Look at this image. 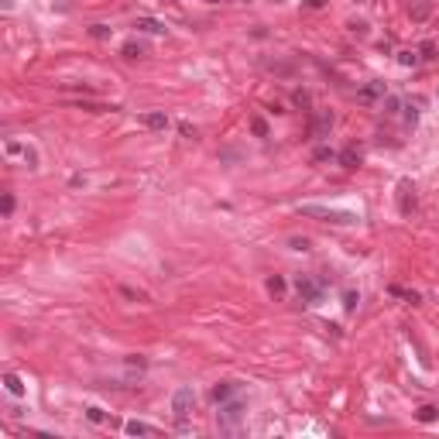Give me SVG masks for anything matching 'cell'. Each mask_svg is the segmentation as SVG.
<instances>
[{"label":"cell","instance_id":"obj_3","mask_svg":"<svg viewBox=\"0 0 439 439\" xmlns=\"http://www.w3.org/2000/svg\"><path fill=\"white\" fill-rule=\"evenodd\" d=\"M192 408H196V391H192L189 384H182L172 395V412H175V419H179V429H186V419L192 415Z\"/></svg>","mask_w":439,"mask_h":439},{"label":"cell","instance_id":"obj_15","mask_svg":"<svg viewBox=\"0 0 439 439\" xmlns=\"http://www.w3.org/2000/svg\"><path fill=\"white\" fill-rule=\"evenodd\" d=\"M268 292L282 299V295H285V278H278V275H271V278H268Z\"/></svg>","mask_w":439,"mask_h":439},{"label":"cell","instance_id":"obj_19","mask_svg":"<svg viewBox=\"0 0 439 439\" xmlns=\"http://www.w3.org/2000/svg\"><path fill=\"white\" fill-rule=\"evenodd\" d=\"M398 110H401L398 96H384V114H398Z\"/></svg>","mask_w":439,"mask_h":439},{"label":"cell","instance_id":"obj_27","mask_svg":"<svg viewBox=\"0 0 439 439\" xmlns=\"http://www.w3.org/2000/svg\"><path fill=\"white\" fill-rule=\"evenodd\" d=\"M415 120H419V110H415V107H405V124L415 127Z\"/></svg>","mask_w":439,"mask_h":439},{"label":"cell","instance_id":"obj_14","mask_svg":"<svg viewBox=\"0 0 439 439\" xmlns=\"http://www.w3.org/2000/svg\"><path fill=\"white\" fill-rule=\"evenodd\" d=\"M4 388H7L11 395H24V384H21L18 374H4Z\"/></svg>","mask_w":439,"mask_h":439},{"label":"cell","instance_id":"obj_12","mask_svg":"<svg viewBox=\"0 0 439 439\" xmlns=\"http://www.w3.org/2000/svg\"><path fill=\"white\" fill-rule=\"evenodd\" d=\"M336 161H340L343 168H357V165H361V151H357V148H346V151L336 154Z\"/></svg>","mask_w":439,"mask_h":439},{"label":"cell","instance_id":"obj_18","mask_svg":"<svg viewBox=\"0 0 439 439\" xmlns=\"http://www.w3.org/2000/svg\"><path fill=\"white\" fill-rule=\"evenodd\" d=\"M429 11H432V7H429V0H419V4L412 7V18H415V21H425V18H429Z\"/></svg>","mask_w":439,"mask_h":439},{"label":"cell","instance_id":"obj_24","mask_svg":"<svg viewBox=\"0 0 439 439\" xmlns=\"http://www.w3.org/2000/svg\"><path fill=\"white\" fill-rule=\"evenodd\" d=\"M90 35H93V38H110V28H107V24H93Z\"/></svg>","mask_w":439,"mask_h":439},{"label":"cell","instance_id":"obj_1","mask_svg":"<svg viewBox=\"0 0 439 439\" xmlns=\"http://www.w3.org/2000/svg\"><path fill=\"white\" fill-rule=\"evenodd\" d=\"M240 422H244V401H223L220 405V412H216V425H220V432H227V436H237L240 432Z\"/></svg>","mask_w":439,"mask_h":439},{"label":"cell","instance_id":"obj_28","mask_svg":"<svg viewBox=\"0 0 439 439\" xmlns=\"http://www.w3.org/2000/svg\"><path fill=\"white\" fill-rule=\"evenodd\" d=\"M398 62H401V65H415V62H419V55H415V52H401Z\"/></svg>","mask_w":439,"mask_h":439},{"label":"cell","instance_id":"obj_29","mask_svg":"<svg viewBox=\"0 0 439 439\" xmlns=\"http://www.w3.org/2000/svg\"><path fill=\"white\" fill-rule=\"evenodd\" d=\"M288 244H292L295 250H309V240H306V237H292Z\"/></svg>","mask_w":439,"mask_h":439},{"label":"cell","instance_id":"obj_25","mask_svg":"<svg viewBox=\"0 0 439 439\" xmlns=\"http://www.w3.org/2000/svg\"><path fill=\"white\" fill-rule=\"evenodd\" d=\"M419 52H422V58H436V45H432V41H422Z\"/></svg>","mask_w":439,"mask_h":439},{"label":"cell","instance_id":"obj_22","mask_svg":"<svg viewBox=\"0 0 439 439\" xmlns=\"http://www.w3.org/2000/svg\"><path fill=\"white\" fill-rule=\"evenodd\" d=\"M0 213H4V216H11V213H14V196H11V192H4V203H0Z\"/></svg>","mask_w":439,"mask_h":439},{"label":"cell","instance_id":"obj_11","mask_svg":"<svg viewBox=\"0 0 439 439\" xmlns=\"http://www.w3.org/2000/svg\"><path fill=\"white\" fill-rule=\"evenodd\" d=\"M124 432H127V436H154L158 429H154V425H148V422L131 419V422H124Z\"/></svg>","mask_w":439,"mask_h":439},{"label":"cell","instance_id":"obj_4","mask_svg":"<svg viewBox=\"0 0 439 439\" xmlns=\"http://www.w3.org/2000/svg\"><path fill=\"white\" fill-rule=\"evenodd\" d=\"M295 288H299V295H302V302H306V306H316V302H319V299H323V282H319V278H309V275H299V278H295Z\"/></svg>","mask_w":439,"mask_h":439},{"label":"cell","instance_id":"obj_5","mask_svg":"<svg viewBox=\"0 0 439 439\" xmlns=\"http://www.w3.org/2000/svg\"><path fill=\"white\" fill-rule=\"evenodd\" d=\"M333 131V114L326 110V114H316L312 117V124H309V137H316V141H326Z\"/></svg>","mask_w":439,"mask_h":439},{"label":"cell","instance_id":"obj_10","mask_svg":"<svg viewBox=\"0 0 439 439\" xmlns=\"http://www.w3.org/2000/svg\"><path fill=\"white\" fill-rule=\"evenodd\" d=\"M233 391H237V384H233V381H220V384H216V388L210 391V398L216 401V405H223V401L233 398Z\"/></svg>","mask_w":439,"mask_h":439},{"label":"cell","instance_id":"obj_32","mask_svg":"<svg viewBox=\"0 0 439 439\" xmlns=\"http://www.w3.org/2000/svg\"><path fill=\"white\" fill-rule=\"evenodd\" d=\"M326 0H306V7H323Z\"/></svg>","mask_w":439,"mask_h":439},{"label":"cell","instance_id":"obj_33","mask_svg":"<svg viewBox=\"0 0 439 439\" xmlns=\"http://www.w3.org/2000/svg\"><path fill=\"white\" fill-rule=\"evenodd\" d=\"M210 4H220V0H210Z\"/></svg>","mask_w":439,"mask_h":439},{"label":"cell","instance_id":"obj_2","mask_svg":"<svg viewBox=\"0 0 439 439\" xmlns=\"http://www.w3.org/2000/svg\"><path fill=\"white\" fill-rule=\"evenodd\" d=\"M299 213L302 216H309V220H323V223H340V227H346V223H357V216L346 210H326V206H299Z\"/></svg>","mask_w":439,"mask_h":439},{"label":"cell","instance_id":"obj_16","mask_svg":"<svg viewBox=\"0 0 439 439\" xmlns=\"http://www.w3.org/2000/svg\"><path fill=\"white\" fill-rule=\"evenodd\" d=\"M439 419V405H422L419 408V422H436Z\"/></svg>","mask_w":439,"mask_h":439},{"label":"cell","instance_id":"obj_21","mask_svg":"<svg viewBox=\"0 0 439 439\" xmlns=\"http://www.w3.org/2000/svg\"><path fill=\"white\" fill-rule=\"evenodd\" d=\"M357 302H361V295H357V292H346V295H343V309H346V312H354V309H357Z\"/></svg>","mask_w":439,"mask_h":439},{"label":"cell","instance_id":"obj_30","mask_svg":"<svg viewBox=\"0 0 439 439\" xmlns=\"http://www.w3.org/2000/svg\"><path fill=\"white\" fill-rule=\"evenodd\" d=\"M120 295H127V299H144V292H134V288H127V285L120 288Z\"/></svg>","mask_w":439,"mask_h":439},{"label":"cell","instance_id":"obj_31","mask_svg":"<svg viewBox=\"0 0 439 439\" xmlns=\"http://www.w3.org/2000/svg\"><path fill=\"white\" fill-rule=\"evenodd\" d=\"M179 131L186 134V137H196V127H189V124H179Z\"/></svg>","mask_w":439,"mask_h":439},{"label":"cell","instance_id":"obj_7","mask_svg":"<svg viewBox=\"0 0 439 439\" xmlns=\"http://www.w3.org/2000/svg\"><path fill=\"white\" fill-rule=\"evenodd\" d=\"M384 96H388V86H384L381 79H374V82H367L357 93V103H374V100H384Z\"/></svg>","mask_w":439,"mask_h":439},{"label":"cell","instance_id":"obj_13","mask_svg":"<svg viewBox=\"0 0 439 439\" xmlns=\"http://www.w3.org/2000/svg\"><path fill=\"white\" fill-rule=\"evenodd\" d=\"M144 124H148L151 131H165V127H168V117L158 114V110H151V114H144Z\"/></svg>","mask_w":439,"mask_h":439},{"label":"cell","instance_id":"obj_9","mask_svg":"<svg viewBox=\"0 0 439 439\" xmlns=\"http://www.w3.org/2000/svg\"><path fill=\"white\" fill-rule=\"evenodd\" d=\"M120 55L124 58H144L148 55V45H144V41H137V38H131V41H124V45H120Z\"/></svg>","mask_w":439,"mask_h":439},{"label":"cell","instance_id":"obj_26","mask_svg":"<svg viewBox=\"0 0 439 439\" xmlns=\"http://www.w3.org/2000/svg\"><path fill=\"white\" fill-rule=\"evenodd\" d=\"M86 419H90V422H103V408L90 405V408H86Z\"/></svg>","mask_w":439,"mask_h":439},{"label":"cell","instance_id":"obj_20","mask_svg":"<svg viewBox=\"0 0 439 439\" xmlns=\"http://www.w3.org/2000/svg\"><path fill=\"white\" fill-rule=\"evenodd\" d=\"M250 131L257 134V137H268V124L261 120V117H254V120H250Z\"/></svg>","mask_w":439,"mask_h":439},{"label":"cell","instance_id":"obj_8","mask_svg":"<svg viewBox=\"0 0 439 439\" xmlns=\"http://www.w3.org/2000/svg\"><path fill=\"white\" fill-rule=\"evenodd\" d=\"M137 31H148V35H168V24L158 18H137V24H134Z\"/></svg>","mask_w":439,"mask_h":439},{"label":"cell","instance_id":"obj_6","mask_svg":"<svg viewBox=\"0 0 439 439\" xmlns=\"http://www.w3.org/2000/svg\"><path fill=\"white\" fill-rule=\"evenodd\" d=\"M398 210H401V216H412V210H415V189H412L408 179L398 182Z\"/></svg>","mask_w":439,"mask_h":439},{"label":"cell","instance_id":"obj_23","mask_svg":"<svg viewBox=\"0 0 439 439\" xmlns=\"http://www.w3.org/2000/svg\"><path fill=\"white\" fill-rule=\"evenodd\" d=\"M316 161H336V151H333V148H319V151H316Z\"/></svg>","mask_w":439,"mask_h":439},{"label":"cell","instance_id":"obj_17","mask_svg":"<svg viewBox=\"0 0 439 439\" xmlns=\"http://www.w3.org/2000/svg\"><path fill=\"white\" fill-rule=\"evenodd\" d=\"M391 295H398V299H405V302H412V306H419V292H405V288L391 285Z\"/></svg>","mask_w":439,"mask_h":439}]
</instances>
